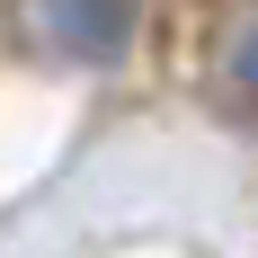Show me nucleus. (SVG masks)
Wrapping results in <instances>:
<instances>
[{"label": "nucleus", "instance_id": "f03ea898", "mask_svg": "<svg viewBox=\"0 0 258 258\" xmlns=\"http://www.w3.org/2000/svg\"><path fill=\"white\" fill-rule=\"evenodd\" d=\"M232 89H240V107L258 116V27H249V36L232 45Z\"/></svg>", "mask_w": 258, "mask_h": 258}, {"label": "nucleus", "instance_id": "f257e3e1", "mask_svg": "<svg viewBox=\"0 0 258 258\" xmlns=\"http://www.w3.org/2000/svg\"><path fill=\"white\" fill-rule=\"evenodd\" d=\"M45 27L80 62H116L134 45V27H143V0H45Z\"/></svg>", "mask_w": 258, "mask_h": 258}]
</instances>
